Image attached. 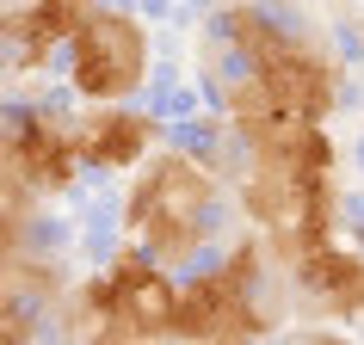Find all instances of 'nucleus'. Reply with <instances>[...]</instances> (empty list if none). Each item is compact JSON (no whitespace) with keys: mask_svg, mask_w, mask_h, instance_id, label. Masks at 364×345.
<instances>
[{"mask_svg":"<svg viewBox=\"0 0 364 345\" xmlns=\"http://www.w3.org/2000/svg\"><path fill=\"white\" fill-rule=\"evenodd\" d=\"M149 68V38L142 25L124 19V13H87L75 38V62H68V80H75L80 99H124L136 93V80Z\"/></svg>","mask_w":364,"mask_h":345,"instance_id":"1","label":"nucleus"},{"mask_svg":"<svg viewBox=\"0 0 364 345\" xmlns=\"http://www.w3.org/2000/svg\"><path fill=\"white\" fill-rule=\"evenodd\" d=\"M149 136H154V124L142 111H130V105H99V111L80 124V148H87V160H99V167H136V160L149 154Z\"/></svg>","mask_w":364,"mask_h":345,"instance_id":"2","label":"nucleus"},{"mask_svg":"<svg viewBox=\"0 0 364 345\" xmlns=\"http://www.w3.org/2000/svg\"><path fill=\"white\" fill-rule=\"evenodd\" d=\"M296 284L315 302H327L333 314H358L364 308V253H346V247L309 253L303 265H296Z\"/></svg>","mask_w":364,"mask_h":345,"instance_id":"3","label":"nucleus"}]
</instances>
